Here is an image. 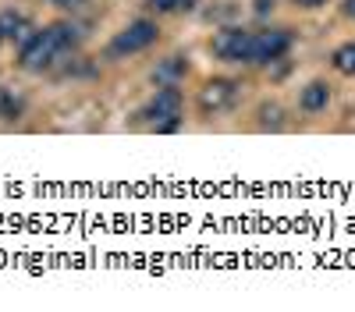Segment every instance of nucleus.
Instances as JSON below:
<instances>
[{"label": "nucleus", "instance_id": "14", "mask_svg": "<svg viewBox=\"0 0 355 312\" xmlns=\"http://www.w3.org/2000/svg\"><path fill=\"white\" fill-rule=\"evenodd\" d=\"M50 8H57V11H82V8H89L93 0H46Z\"/></svg>", "mask_w": 355, "mask_h": 312}, {"label": "nucleus", "instance_id": "17", "mask_svg": "<svg viewBox=\"0 0 355 312\" xmlns=\"http://www.w3.org/2000/svg\"><path fill=\"white\" fill-rule=\"evenodd\" d=\"M266 11H274V0H256V15H266Z\"/></svg>", "mask_w": 355, "mask_h": 312}, {"label": "nucleus", "instance_id": "4", "mask_svg": "<svg viewBox=\"0 0 355 312\" xmlns=\"http://www.w3.org/2000/svg\"><path fill=\"white\" fill-rule=\"evenodd\" d=\"M291 53V33L288 28H259L252 33V46H249V64L263 68V64H277Z\"/></svg>", "mask_w": 355, "mask_h": 312}, {"label": "nucleus", "instance_id": "18", "mask_svg": "<svg viewBox=\"0 0 355 312\" xmlns=\"http://www.w3.org/2000/svg\"><path fill=\"white\" fill-rule=\"evenodd\" d=\"M0 46H4V36H0Z\"/></svg>", "mask_w": 355, "mask_h": 312}, {"label": "nucleus", "instance_id": "11", "mask_svg": "<svg viewBox=\"0 0 355 312\" xmlns=\"http://www.w3.org/2000/svg\"><path fill=\"white\" fill-rule=\"evenodd\" d=\"M331 68H334L338 75H345V78H355V39L334 46V53H331Z\"/></svg>", "mask_w": 355, "mask_h": 312}, {"label": "nucleus", "instance_id": "8", "mask_svg": "<svg viewBox=\"0 0 355 312\" xmlns=\"http://www.w3.org/2000/svg\"><path fill=\"white\" fill-rule=\"evenodd\" d=\"M331 100H334V89L323 78H313L299 89V110L302 113H323L331 107Z\"/></svg>", "mask_w": 355, "mask_h": 312}, {"label": "nucleus", "instance_id": "15", "mask_svg": "<svg viewBox=\"0 0 355 312\" xmlns=\"http://www.w3.org/2000/svg\"><path fill=\"white\" fill-rule=\"evenodd\" d=\"M295 8H302V11H316V8H323V4H331V0H291Z\"/></svg>", "mask_w": 355, "mask_h": 312}, {"label": "nucleus", "instance_id": "16", "mask_svg": "<svg viewBox=\"0 0 355 312\" xmlns=\"http://www.w3.org/2000/svg\"><path fill=\"white\" fill-rule=\"evenodd\" d=\"M341 15H345L348 21H355V0H341Z\"/></svg>", "mask_w": 355, "mask_h": 312}, {"label": "nucleus", "instance_id": "7", "mask_svg": "<svg viewBox=\"0 0 355 312\" xmlns=\"http://www.w3.org/2000/svg\"><path fill=\"white\" fill-rule=\"evenodd\" d=\"M33 33H36V25L28 21V15H21V11H15V8H8V11H0V36H4V43H28L33 39Z\"/></svg>", "mask_w": 355, "mask_h": 312}, {"label": "nucleus", "instance_id": "10", "mask_svg": "<svg viewBox=\"0 0 355 312\" xmlns=\"http://www.w3.org/2000/svg\"><path fill=\"white\" fill-rule=\"evenodd\" d=\"M21 113H25V96L0 85V121H18Z\"/></svg>", "mask_w": 355, "mask_h": 312}, {"label": "nucleus", "instance_id": "12", "mask_svg": "<svg viewBox=\"0 0 355 312\" xmlns=\"http://www.w3.org/2000/svg\"><path fill=\"white\" fill-rule=\"evenodd\" d=\"M199 0H146V8L153 15H178V11H192Z\"/></svg>", "mask_w": 355, "mask_h": 312}, {"label": "nucleus", "instance_id": "1", "mask_svg": "<svg viewBox=\"0 0 355 312\" xmlns=\"http://www.w3.org/2000/svg\"><path fill=\"white\" fill-rule=\"evenodd\" d=\"M82 43V33L71 25V21H50L43 28H36L33 39L18 46V68L28 71V75H43L50 68H57L71 57Z\"/></svg>", "mask_w": 355, "mask_h": 312}, {"label": "nucleus", "instance_id": "3", "mask_svg": "<svg viewBox=\"0 0 355 312\" xmlns=\"http://www.w3.org/2000/svg\"><path fill=\"white\" fill-rule=\"evenodd\" d=\"M157 39H160V25L153 18H135L121 33H114V39L107 43V57L110 61H125V57H135L142 50L157 46Z\"/></svg>", "mask_w": 355, "mask_h": 312}, {"label": "nucleus", "instance_id": "13", "mask_svg": "<svg viewBox=\"0 0 355 312\" xmlns=\"http://www.w3.org/2000/svg\"><path fill=\"white\" fill-rule=\"evenodd\" d=\"M284 125V110L277 103H263L259 107V128H281Z\"/></svg>", "mask_w": 355, "mask_h": 312}, {"label": "nucleus", "instance_id": "5", "mask_svg": "<svg viewBox=\"0 0 355 312\" xmlns=\"http://www.w3.org/2000/svg\"><path fill=\"white\" fill-rule=\"evenodd\" d=\"M249 46H252V33L242 25H227L220 33H214V39H210L214 57L224 64H249Z\"/></svg>", "mask_w": 355, "mask_h": 312}, {"label": "nucleus", "instance_id": "6", "mask_svg": "<svg viewBox=\"0 0 355 312\" xmlns=\"http://www.w3.org/2000/svg\"><path fill=\"white\" fill-rule=\"evenodd\" d=\"M234 100H239V82L234 78H214V82H206L199 89V110L206 113V118L227 110Z\"/></svg>", "mask_w": 355, "mask_h": 312}, {"label": "nucleus", "instance_id": "9", "mask_svg": "<svg viewBox=\"0 0 355 312\" xmlns=\"http://www.w3.org/2000/svg\"><path fill=\"white\" fill-rule=\"evenodd\" d=\"M185 75H189V61H185V57H167V61L153 71V82L178 85V78H185Z\"/></svg>", "mask_w": 355, "mask_h": 312}, {"label": "nucleus", "instance_id": "2", "mask_svg": "<svg viewBox=\"0 0 355 312\" xmlns=\"http://www.w3.org/2000/svg\"><path fill=\"white\" fill-rule=\"evenodd\" d=\"M139 121L157 135H174L185 121V93L178 89V85H160V89L142 103Z\"/></svg>", "mask_w": 355, "mask_h": 312}]
</instances>
